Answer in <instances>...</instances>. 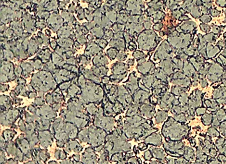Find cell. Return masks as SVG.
<instances>
[{"label":"cell","instance_id":"cell-1","mask_svg":"<svg viewBox=\"0 0 226 164\" xmlns=\"http://www.w3.org/2000/svg\"><path fill=\"white\" fill-rule=\"evenodd\" d=\"M188 131V126L169 117L163 125L162 133L167 140L178 141L186 136Z\"/></svg>","mask_w":226,"mask_h":164},{"label":"cell","instance_id":"cell-2","mask_svg":"<svg viewBox=\"0 0 226 164\" xmlns=\"http://www.w3.org/2000/svg\"><path fill=\"white\" fill-rule=\"evenodd\" d=\"M104 96V91L99 86L91 85L89 87L82 90V93L79 98L85 104L94 103L99 104L103 100Z\"/></svg>","mask_w":226,"mask_h":164},{"label":"cell","instance_id":"cell-3","mask_svg":"<svg viewBox=\"0 0 226 164\" xmlns=\"http://www.w3.org/2000/svg\"><path fill=\"white\" fill-rule=\"evenodd\" d=\"M88 130L89 138L88 143L93 148L104 143L106 137L107 135V133L105 130L95 125L90 126L88 129Z\"/></svg>","mask_w":226,"mask_h":164},{"label":"cell","instance_id":"cell-4","mask_svg":"<svg viewBox=\"0 0 226 164\" xmlns=\"http://www.w3.org/2000/svg\"><path fill=\"white\" fill-rule=\"evenodd\" d=\"M115 119L113 116H107L104 115H94V124L104 129L106 133H111L115 127Z\"/></svg>","mask_w":226,"mask_h":164},{"label":"cell","instance_id":"cell-5","mask_svg":"<svg viewBox=\"0 0 226 164\" xmlns=\"http://www.w3.org/2000/svg\"><path fill=\"white\" fill-rule=\"evenodd\" d=\"M163 146L166 152L170 156L178 157L184 154V145L180 140H167L164 143Z\"/></svg>","mask_w":226,"mask_h":164},{"label":"cell","instance_id":"cell-6","mask_svg":"<svg viewBox=\"0 0 226 164\" xmlns=\"http://www.w3.org/2000/svg\"><path fill=\"white\" fill-rule=\"evenodd\" d=\"M117 100L122 104L125 109L129 108L134 102L133 95L128 92L127 89L122 86L118 87Z\"/></svg>","mask_w":226,"mask_h":164},{"label":"cell","instance_id":"cell-7","mask_svg":"<svg viewBox=\"0 0 226 164\" xmlns=\"http://www.w3.org/2000/svg\"><path fill=\"white\" fill-rule=\"evenodd\" d=\"M19 112L17 109H8L1 113V124L3 125H8L12 124L18 117Z\"/></svg>","mask_w":226,"mask_h":164},{"label":"cell","instance_id":"cell-8","mask_svg":"<svg viewBox=\"0 0 226 164\" xmlns=\"http://www.w3.org/2000/svg\"><path fill=\"white\" fill-rule=\"evenodd\" d=\"M175 99L172 93L168 92H166L159 99V106L161 109L167 111L171 110L173 106V102Z\"/></svg>","mask_w":226,"mask_h":164},{"label":"cell","instance_id":"cell-9","mask_svg":"<svg viewBox=\"0 0 226 164\" xmlns=\"http://www.w3.org/2000/svg\"><path fill=\"white\" fill-rule=\"evenodd\" d=\"M155 113V106L150 103L146 102L140 106L139 115L151 119Z\"/></svg>","mask_w":226,"mask_h":164},{"label":"cell","instance_id":"cell-10","mask_svg":"<svg viewBox=\"0 0 226 164\" xmlns=\"http://www.w3.org/2000/svg\"><path fill=\"white\" fill-rule=\"evenodd\" d=\"M38 136L40 145L45 149L51 145L53 142V136L48 130L38 131Z\"/></svg>","mask_w":226,"mask_h":164},{"label":"cell","instance_id":"cell-11","mask_svg":"<svg viewBox=\"0 0 226 164\" xmlns=\"http://www.w3.org/2000/svg\"><path fill=\"white\" fill-rule=\"evenodd\" d=\"M54 111L55 110H53L50 106L48 105H45L40 109H37L36 114L39 117L50 120L54 119L56 117V114Z\"/></svg>","mask_w":226,"mask_h":164},{"label":"cell","instance_id":"cell-12","mask_svg":"<svg viewBox=\"0 0 226 164\" xmlns=\"http://www.w3.org/2000/svg\"><path fill=\"white\" fill-rule=\"evenodd\" d=\"M151 96V93L148 91L142 89L137 90L133 95L134 102L141 105L142 104L146 103L149 99Z\"/></svg>","mask_w":226,"mask_h":164},{"label":"cell","instance_id":"cell-13","mask_svg":"<svg viewBox=\"0 0 226 164\" xmlns=\"http://www.w3.org/2000/svg\"><path fill=\"white\" fill-rule=\"evenodd\" d=\"M82 162L85 164H95L97 163V157L92 147H88L83 154Z\"/></svg>","mask_w":226,"mask_h":164},{"label":"cell","instance_id":"cell-14","mask_svg":"<svg viewBox=\"0 0 226 164\" xmlns=\"http://www.w3.org/2000/svg\"><path fill=\"white\" fill-rule=\"evenodd\" d=\"M144 142L154 146H160L162 143V138L159 133H153L145 139Z\"/></svg>","mask_w":226,"mask_h":164},{"label":"cell","instance_id":"cell-15","mask_svg":"<svg viewBox=\"0 0 226 164\" xmlns=\"http://www.w3.org/2000/svg\"><path fill=\"white\" fill-rule=\"evenodd\" d=\"M125 121L133 128H136L146 122L147 120L140 115L132 117H125Z\"/></svg>","mask_w":226,"mask_h":164},{"label":"cell","instance_id":"cell-16","mask_svg":"<svg viewBox=\"0 0 226 164\" xmlns=\"http://www.w3.org/2000/svg\"><path fill=\"white\" fill-rule=\"evenodd\" d=\"M64 131L69 138L74 139L78 136V129L77 126H75L74 124L70 122L65 123Z\"/></svg>","mask_w":226,"mask_h":164},{"label":"cell","instance_id":"cell-17","mask_svg":"<svg viewBox=\"0 0 226 164\" xmlns=\"http://www.w3.org/2000/svg\"><path fill=\"white\" fill-rule=\"evenodd\" d=\"M149 150L152 152L153 157L159 160H163L165 159L167 154L165 151H164L163 149L157 148L153 146L150 147Z\"/></svg>","mask_w":226,"mask_h":164},{"label":"cell","instance_id":"cell-18","mask_svg":"<svg viewBox=\"0 0 226 164\" xmlns=\"http://www.w3.org/2000/svg\"><path fill=\"white\" fill-rule=\"evenodd\" d=\"M65 148V150L67 152H71L73 150L76 153L80 152L83 149L82 146L76 140L67 142Z\"/></svg>","mask_w":226,"mask_h":164},{"label":"cell","instance_id":"cell-19","mask_svg":"<svg viewBox=\"0 0 226 164\" xmlns=\"http://www.w3.org/2000/svg\"><path fill=\"white\" fill-rule=\"evenodd\" d=\"M114 104L108 100L105 103H103V108L104 110L105 115L107 116H114L116 114L113 110Z\"/></svg>","mask_w":226,"mask_h":164},{"label":"cell","instance_id":"cell-20","mask_svg":"<svg viewBox=\"0 0 226 164\" xmlns=\"http://www.w3.org/2000/svg\"><path fill=\"white\" fill-rule=\"evenodd\" d=\"M140 106V105L135 103L132 104L128 108V110L126 112V116L132 117L139 115Z\"/></svg>","mask_w":226,"mask_h":164},{"label":"cell","instance_id":"cell-21","mask_svg":"<svg viewBox=\"0 0 226 164\" xmlns=\"http://www.w3.org/2000/svg\"><path fill=\"white\" fill-rule=\"evenodd\" d=\"M168 113L166 110H159L155 116V122L158 124L163 122L168 118Z\"/></svg>","mask_w":226,"mask_h":164},{"label":"cell","instance_id":"cell-22","mask_svg":"<svg viewBox=\"0 0 226 164\" xmlns=\"http://www.w3.org/2000/svg\"><path fill=\"white\" fill-rule=\"evenodd\" d=\"M110 154L104 148L101 151V156L98 161L99 164H108L109 162Z\"/></svg>","mask_w":226,"mask_h":164},{"label":"cell","instance_id":"cell-23","mask_svg":"<svg viewBox=\"0 0 226 164\" xmlns=\"http://www.w3.org/2000/svg\"><path fill=\"white\" fill-rule=\"evenodd\" d=\"M12 100L8 96H1V105L4 106L7 110L12 108Z\"/></svg>","mask_w":226,"mask_h":164},{"label":"cell","instance_id":"cell-24","mask_svg":"<svg viewBox=\"0 0 226 164\" xmlns=\"http://www.w3.org/2000/svg\"><path fill=\"white\" fill-rule=\"evenodd\" d=\"M53 99L55 103H62L64 101V97L62 94L61 91H59L58 89L56 90L52 93Z\"/></svg>","mask_w":226,"mask_h":164},{"label":"cell","instance_id":"cell-25","mask_svg":"<svg viewBox=\"0 0 226 164\" xmlns=\"http://www.w3.org/2000/svg\"><path fill=\"white\" fill-rule=\"evenodd\" d=\"M78 138L81 142H87L89 141L88 138V129H85L82 130L78 134Z\"/></svg>","mask_w":226,"mask_h":164},{"label":"cell","instance_id":"cell-26","mask_svg":"<svg viewBox=\"0 0 226 164\" xmlns=\"http://www.w3.org/2000/svg\"><path fill=\"white\" fill-rule=\"evenodd\" d=\"M125 109L122 104L118 100L114 104V106L113 107V110L116 115L122 113L124 111Z\"/></svg>","mask_w":226,"mask_h":164},{"label":"cell","instance_id":"cell-27","mask_svg":"<svg viewBox=\"0 0 226 164\" xmlns=\"http://www.w3.org/2000/svg\"><path fill=\"white\" fill-rule=\"evenodd\" d=\"M81 91L79 88H77L76 87L70 88L69 90L66 97L68 98L74 97L75 96L81 94Z\"/></svg>","mask_w":226,"mask_h":164},{"label":"cell","instance_id":"cell-28","mask_svg":"<svg viewBox=\"0 0 226 164\" xmlns=\"http://www.w3.org/2000/svg\"><path fill=\"white\" fill-rule=\"evenodd\" d=\"M15 133H17L14 131H12L11 130H6L4 132H3V138L6 140V141H10L12 140V139L15 136Z\"/></svg>","mask_w":226,"mask_h":164},{"label":"cell","instance_id":"cell-29","mask_svg":"<svg viewBox=\"0 0 226 164\" xmlns=\"http://www.w3.org/2000/svg\"><path fill=\"white\" fill-rule=\"evenodd\" d=\"M98 108L96 106L94 103H90L87 106L86 110L90 115H94L97 111Z\"/></svg>","mask_w":226,"mask_h":164},{"label":"cell","instance_id":"cell-30","mask_svg":"<svg viewBox=\"0 0 226 164\" xmlns=\"http://www.w3.org/2000/svg\"><path fill=\"white\" fill-rule=\"evenodd\" d=\"M186 91V89L180 87H173L171 92L174 96H180L181 94L183 93L185 91Z\"/></svg>","mask_w":226,"mask_h":164},{"label":"cell","instance_id":"cell-31","mask_svg":"<svg viewBox=\"0 0 226 164\" xmlns=\"http://www.w3.org/2000/svg\"><path fill=\"white\" fill-rule=\"evenodd\" d=\"M39 158L40 160H42L43 162H45L50 158L49 154L44 150H41L40 149L39 152Z\"/></svg>","mask_w":226,"mask_h":164},{"label":"cell","instance_id":"cell-32","mask_svg":"<svg viewBox=\"0 0 226 164\" xmlns=\"http://www.w3.org/2000/svg\"><path fill=\"white\" fill-rule=\"evenodd\" d=\"M184 154V156L186 159L190 160L193 156V151L190 148H185V151Z\"/></svg>","mask_w":226,"mask_h":164},{"label":"cell","instance_id":"cell-33","mask_svg":"<svg viewBox=\"0 0 226 164\" xmlns=\"http://www.w3.org/2000/svg\"><path fill=\"white\" fill-rule=\"evenodd\" d=\"M55 157L57 159H65L67 156L66 153L64 151L58 150L55 152Z\"/></svg>","mask_w":226,"mask_h":164},{"label":"cell","instance_id":"cell-34","mask_svg":"<svg viewBox=\"0 0 226 164\" xmlns=\"http://www.w3.org/2000/svg\"><path fill=\"white\" fill-rule=\"evenodd\" d=\"M174 119L177 122L180 123L185 122H186V117L184 114H179V115H175L174 117Z\"/></svg>","mask_w":226,"mask_h":164},{"label":"cell","instance_id":"cell-35","mask_svg":"<svg viewBox=\"0 0 226 164\" xmlns=\"http://www.w3.org/2000/svg\"><path fill=\"white\" fill-rule=\"evenodd\" d=\"M188 94L184 92L183 94L180 95L179 97V102L182 104V105H185V104L188 101Z\"/></svg>","mask_w":226,"mask_h":164},{"label":"cell","instance_id":"cell-36","mask_svg":"<svg viewBox=\"0 0 226 164\" xmlns=\"http://www.w3.org/2000/svg\"><path fill=\"white\" fill-rule=\"evenodd\" d=\"M140 159L138 158H136L135 156H132L129 158L127 161V163H131V164H139L141 163V161H140Z\"/></svg>","mask_w":226,"mask_h":164},{"label":"cell","instance_id":"cell-37","mask_svg":"<svg viewBox=\"0 0 226 164\" xmlns=\"http://www.w3.org/2000/svg\"><path fill=\"white\" fill-rule=\"evenodd\" d=\"M35 103L38 106H43L44 104L45 101L44 100V97H39L35 99Z\"/></svg>","mask_w":226,"mask_h":164},{"label":"cell","instance_id":"cell-38","mask_svg":"<svg viewBox=\"0 0 226 164\" xmlns=\"http://www.w3.org/2000/svg\"><path fill=\"white\" fill-rule=\"evenodd\" d=\"M153 154H152V152L150 150L145 151L144 153V156L143 158L144 159L147 161H149L150 160L152 159V158H153Z\"/></svg>","mask_w":226,"mask_h":164},{"label":"cell","instance_id":"cell-39","mask_svg":"<svg viewBox=\"0 0 226 164\" xmlns=\"http://www.w3.org/2000/svg\"><path fill=\"white\" fill-rule=\"evenodd\" d=\"M149 102L152 104L154 105H155L159 103V99L157 98L156 97H155L153 95H151V97L149 98Z\"/></svg>","mask_w":226,"mask_h":164},{"label":"cell","instance_id":"cell-40","mask_svg":"<svg viewBox=\"0 0 226 164\" xmlns=\"http://www.w3.org/2000/svg\"><path fill=\"white\" fill-rule=\"evenodd\" d=\"M45 100L46 102L49 104H53L54 103V99L53 96L50 93H48L45 96Z\"/></svg>","mask_w":226,"mask_h":164},{"label":"cell","instance_id":"cell-41","mask_svg":"<svg viewBox=\"0 0 226 164\" xmlns=\"http://www.w3.org/2000/svg\"><path fill=\"white\" fill-rule=\"evenodd\" d=\"M148 145L146 142H141L138 145V148L141 151H144L147 148Z\"/></svg>","mask_w":226,"mask_h":164},{"label":"cell","instance_id":"cell-42","mask_svg":"<svg viewBox=\"0 0 226 164\" xmlns=\"http://www.w3.org/2000/svg\"><path fill=\"white\" fill-rule=\"evenodd\" d=\"M19 124L20 128V129L23 132L25 133L26 130V126H25V124L24 123L22 119H20V120L19 122Z\"/></svg>","mask_w":226,"mask_h":164},{"label":"cell","instance_id":"cell-43","mask_svg":"<svg viewBox=\"0 0 226 164\" xmlns=\"http://www.w3.org/2000/svg\"><path fill=\"white\" fill-rule=\"evenodd\" d=\"M1 157H0V158H1V163L2 164V163H6L7 160L6 159V156H5V154H4L3 151L1 150Z\"/></svg>","mask_w":226,"mask_h":164},{"label":"cell","instance_id":"cell-44","mask_svg":"<svg viewBox=\"0 0 226 164\" xmlns=\"http://www.w3.org/2000/svg\"><path fill=\"white\" fill-rule=\"evenodd\" d=\"M167 163L168 164H174L175 163V159L174 158L170 157V156H167L165 158Z\"/></svg>","mask_w":226,"mask_h":164},{"label":"cell","instance_id":"cell-45","mask_svg":"<svg viewBox=\"0 0 226 164\" xmlns=\"http://www.w3.org/2000/svg\"><path fill=\"white\" fill-rule=\"evenodd\" d=\"M175 163L176 164H185V163H187V161L183 158H180L175 159Z\"/></svg>","mask_w":226,"mask_h":164},{"label":"cell","instance_id":"cell-46","mask_svg":"<svg viewBox=\"0 0 226 164\" xmlns=\"http://www.w3.org/2000/svg\"><path fill=\"white\" fill-rule=\"evenodd\" d=\"M28 110H29L31 113H32L33 114H36V112L37 109H36V107L33 105H30L29 107H28Z\"/></svg>","mask_w":226,"mask_h":164},{"label":"cell","instance_id":"cell-47","mask_svg":"<svg viewBox=\"0 0 226 164\" xmlns=\"http://www.w3.org/2000/svg\"><path fill=\"white\" fill-rule=\"evenodd\" d=\"M53 106H52V109H53V110L55 111H56V110H59V108L61 107V104L59 103H55V104H53Z\"/></svg>","mask_w":226,"mask_h":164},{"label":"cell","instance_id":"cell-48","mask_svg":"<svg viewBox=\"0 0 226 164\" xmlns=\"http://www.w3.org/2000/svg\"><path fill=\"white\" fill-rule=\"evenodd\" d=\"M104 148V145L102 144V145H99L98 146L96 147H94V150L95 151L99 152H101Z\"/></svg>","mask_w":226,"mask_h":164},{"label":"cell","instance_id":"cell-49","mask_svg":"<svg viewBox=\"0 0 226 164\" xmlns=\"http://www.w3.org/2000/svg\"><path fill=\"white\" fill-rule=\"evenodd\" d=\"M56 142L57 146L60 147H63L64 146V143H65L64 142L60 140H57Z\"/></svg>","mask_w":226,"mask_h":164},{"label":"cell","instance_id":"cell-50","mask_svg":"<svg viewBox=\"0 0 226 164\" xmlns=\"http://www.w3.org/2000/svg\"><path fill=\"white\" fill-rule=\"evenodd\" d=\"M36 92H31L30 94H29L28 97L30 99H32L33 98L36 97Z\"/></svg>","mask_w":226,"mask_h":164},{"label":"cell","instance_id":"cell-51","mask_svg":"<svg viewBox=\"0 0 226 164\" xmlns=\"http://www.w3.org/2000/svg\"><path fill=\"white\" fill-rule=\"evenodd\" d=\"M73 157L75 161H76V162H79L80 160V156L79 154L73 155Z\"/></svg>","mask_w":226,"mask_h":164},{"label":"cell","instance_id":"cell-52","mask_svg":"<svg viewBox=\"0 0 226 164\" xmlns=\"http://www.w3.org/2000/svg\"><path fill=\"white\" fill-rule=\"evenodd\" d=\"M17 161H15V160H14L12 158H10L8 160H7L6 162V164H7V163H8V164H10V163H11V164H14V163H17Z\"/></svg>","mask_w":226,"mask_h":164},{"label":"cell","instance_id":"cell-53","mask_svg":"<svg viewBox=\"0 0 226 164\" xmlns=\"http://www.w3.org/2000/svg\"><path fill=\"white\" fill-rule=\"evenodd\" d=\"M61 163H62V164H73V163L71 160L68 159L67 160H63V161H61Z\"/></svg>","mask_w":226,"mask_h":164},{"label":"cell","instance_id":"cell-54","mask_svg":"<svg viewBox=\"0 0 226 164\" xmlns=\"http://www.w3.org/2000/svg\"><path fill=\"white\" fill-rule=\"evenodd\" d=\"M7 85H4V86L3 87L1 86V92H5V91H6V90H8L7 88H7Z\"/></svg>","mask_w":226,"mask_h":164},{"label":"cell","instance_id":"cell-55","mask_svg":"<svg viewBox=\"0 0 226 164\" xmlns=\"http://www.w3.org/2000/svg\"><path fill=\"white\" fill-rule=\"evenodd\" d=\"M201 110H200V109H198V110H197V114H203V113H204V109H202V110H201L202 109H200Z\"/></svg>","mask_w":226,"mask_h":164},{"label":"cell","instance_id":"cell-56","mask_svg":"<svg viewBox=\"0 0 226 164\" xmlns=\"http://www.w3.org/2000/svg\"><path fill=\"white\" fill-rule=\"evenodd\" d=\"M50 164H57V162H56L55 161H51L49 162Z\"/></svg>","mask_w":226,"mask_h":164}]
</instances>
